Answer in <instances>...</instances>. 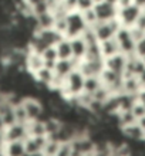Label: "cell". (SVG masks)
Returning <instances> with one entry per match:
<instances>
[{
  "label": "cell",
  "mask_w": 145,
  "mask_h": 156,
  "mask_svg": "<svg viewBox=\"0 0 145 156\" xmlns=\"http://www.w3.org/2000/svg\"><path fill=\"white\" fill-rule=\"evenodd\" d=\"M84 81H85V77H84L83 73L78 68L74 70L67 77L66 85H64V90H63L61 94L66 97V99L75 97V95H80L84 91Z\"/></svg>",
  "instance_id": "1"
},
{
  "label": "cell",
  "mask_w": 145,
  "mask_h": 156,
  "mask_svg": "<svg viewBox=\"0 0 145 156\" xmlns=\"http://www.w3.org/2000/svg\"><path fill=\"white\" fill-rule=\"evenodd\" d=\"M115 38L120 44V51L122 54H125L127 57H134V55H138L137 54V43L131 36V31H129V27H125L122 26L115 34Z\"/></svg>",
  "instance_id": "2"
},
{
  "label": "cell",
  "mask_w": 145,
  "mask_h": 156,
  "mask_svg": "<svg viewBox=\"0 0 145 156\" xmlns=\"http://www.w3.org/2000/svg\"><path fill=\"white\" fill-rule=\"evenodd\" d=\"M67 33H66V38H75L80 37L84 33V30L88 27V24L85 23L83 17V13L80 10L70 13L67 17Z\"/></svg>",
  "instance_id": "3"
},
{
  "label": "cell",
  "mask_w": 145,
  "mask_h": 156,
  "mask_svg": "<svg viewBox=\"0 0 145 156\" xmlns=\"http://www.w3.org/2000/svg\"><path fill=\"white\" fill-rule=\"evenodd\" d=\"M23 107H24V111L29 116V121L44 118V107H43L40 99L34 98V97H26L23 101Z\"/></svg>",
  "instance_id": "4"
},
{
  "label": "cell",
  "mask_w": 145,
  "mask_h": 156,
  "mask_svg": "<svg viewBox=\"0 0 145 156\" xmlns=\"http://www.w3.org/2000/svg\"><path fill=\"white\" fill-rule=\"evenodd\" d=\"M141 13H142V9L140 6H137L135 3H132V4H129V6H127V7L120 9L118 17H120L122 26L132 27V26H135L138 17L141 16Z\"/></svg>",
  "instance_id": "5"
},
{
  "label": "cell",
  "mask_w": 145,
  "mask_h": 156,
  "mask_svg": "<svg viewBox=\"0 0 145 156\" xmlns=\"http://www.w3.org/2000/svg\"><path fill=\"white\" fill-rule=\"evenodd\" d=\"M78 70L84 74V77H91V75H101L105 70V58L100 60H81L78 66Z\"/></svg>",
  "instance_id": "6"
},
{
  "label": "cell",
  "mask_w": 145,
  "mask_h": 156,
  "mask_svg": "<svg viewBox=\"0 0 145 156\" xmlns=\"http://www.w3.org/2000/svg\"><path fill=\"white\" fill-rule=\"evenodd\" d=\"M94 10H96V14L98 17V21H110L111 19L118 16V12L120 9L115 4H110L107 2H101V3H97L94 6Z\"/></svg>",
  "instance_id": "7"
},
{
  "label": "cell",
  "mask_w": 145,
  "mask_h": 156,
  "mask_svg": "<svg viewBox=\"0 0 145 156\" xmlns=\"http://www.w3.org/2000/svg\"><path fill=\"white\" fill-rule=\"evenodd\" d=\"M27 136H29L27 123L16 122L4 129V138L7 142L9 140H24Z\"/></svg>",
  "instance_id": "8"
},
{
  "label": "cell",
  "mask_w": 145,
  "mask_h": 156,
  "mask_svg": "<svg viewBox=\"0 0 145 156\" xmlns=\"http://www.w3.org/2000/svg\"><path fill=\"white\" fill-rule=\"evenodd\" d=\"M80 61L81 60H77V58H70V60H58L56 62V67H54V74L58 75V77L67 80V77L73 73L74 70H77L80 66Z\"/></svg>",
  "instance_id": "9"
},
{
  "label": "cell",
  "mask_w": 145,
  "mask_h": 156,
  "mask_svg": "<svg viewBox=\"0 0 145 156\" xmlns=\"http://www.w3.org/2000/svg\"><path fill=\"white\" fill-rule=\"evenodd\" d=\"M125 66H127V55L122 53H117L111 57L105 58V68L112 70L120 75H124Z\"/></svg>",
  "instance_id": "10"
},
{
  "label": "cell",
  "mask_w": 145,
  "mask_h": 156,
  "mask_svg": "<svg viewBox=\"0 0 145 156\" xmlns=\"http://www.w3.org/2000/svg\"><path fill=\"white\" fill-rule=\"evenodd\" d=\"M44 67V58L42 54L33 53L30 51L27 53V58H26V73H29L30 75L36 74L38 70H42Z\"/></svg>",
  "instance_id": "11"
},
{
  "label": "cell",
  "mask_w": 145,
  "mask_h": 156,
  "mask_svg": "<svg viewBox=\"0 0 145 156\" xmlns=\"http://www.w3.org/2000/svg\"><path fill=\"white\" fill-rule=\"evenodd\" d=\"M36 33H37L38 36L43 38V40L46 41V43L50 45V47H54V45H57L60 41H63L64 38H66V36H64V34H61L60 31H57V30L54 29V27H51V29L38 30V31H36Z\"/></svg>",
  "instance_id": "12"
},
{
  "label": "cell",
  "mask_w": 145,
  "mask_h": 156,
  "mask_svg": "<svg viewBox=\"0 0 145 156\" xmlns=\"http://www.w3.org/2000/svg\"><path fill=\"white\" fill-rule=\"evenodd\" d=\"M91 27H92V30L96 31V36L100 43L115 37V31L112 30L111 26L108 24V21H98V23H96V24L91 26Z\"/></svg>",
  "instance_id": "13"
},
{
  "label": "cell",
  "mask_w": 145,
  "mask_h": 156,
  "mask_svg": "<svg viewBox=\"0 0 145 156\" xmlns=\"http://www.w3.org/2000/svg\"><path fill=\"white\" fill-rule=\"evenodd\" d=\"M31 77H33V80L37 82V84L50 88L51 84H53V80H54V70H50L47 67H43L42 70H38L37 73L33 74Z\"/></svg>",
  "instance_id": "14"
},
{
  "label": "cell",
  "mask_w": 145,
  "mask_h": 156,
  "mask_svg": "<svg viewBox=\"0 0 145 156\" xmlns=\"http://www.w3.org/2000/svg\"><path fill=\"white\" fill-rule=\"evenodd\" d=\"M4 151L7 156H24L26 153V146L24 140H6L4 144Z\"/></svg>",
  "instance_id": "15"
},
{
  "label": "cell",
  "mask_w": 145,
  "mask_h": 156,
  "mask_svg": "<svg viewBox=\"0 0 145 156\" xmlns=\"http://www.w3.org/2000/svg\"><path fill=\"white\" fill-rule=\"evenodd\" d=\"M0 115H2V118H3L6 128L17 122L16 111H14V105H12L9 101H6V102L3 104V107L0 108Z\"/></svg>",
  "instance_id": "16"
},
{
  "label": "cell",
  "mask_w": 145,
  "mask_h": 156,
  "mask_svg": "<svg viewBox=\"0 0 145 156\" xmlns=\"http://www.w3.org/2000/svg\"><path fill=\"white\" fill-rule=\"evenodd\" d=\"M100 47H101V53H103L104 58H108L117 53H121L120 44H118V41H117L115 37L110 38V40H105V41H101V43H100Z\"/></svg>",
  "instance_id": "17"
},
{
  "label": "cell",
  "mask_w": 145,
  "mask_h": 156,
  "mask_svg": "<svg viewBox=\"0 0 145 156\" xmlns=\"http://www.w3.org/2000/svg\"><path fill=\"white\" fill-rule=\"evenodd\" d=\"M144 90V87L141 85V82L138 80V77H128L124 78V91L125 94H132V95H138L141 94V91Z\"/></svg>",
  "instance_id": "18"
},
{
  "label": "cell",
  "mask_w": 145,
  "mask_h": 156,
  "mask_svg": "<svg viewBox=\"0 0 145 156\" xmlns=\"http://www.w3.org/2000/svg\"><path fill=\"white\" fill-rule=\"evenodd\" d=\"M56 48H57L58 60H70V58H74L70 38H64L63 41H60V43L56 45Z\"/></svg>",
  "instance_id": "19"
},
{
  "label": "cell",
  "mask_w": 145,
  "mask_h": 156,
  "mask_svg": "<svg viewBox=\"0 0 145 156\" xmlns=\"http://www.w3.org/2000/svg\"><path fill=\"white\" fill-rule=\"evenodd\" d=\"M27 129H29V135L30 136L47 135L44 118H43V119H36V121H30V122L27 123Z\"/></svg>",
  "instance_id": "20"
},
{
  "label": "cell",
  "mask_w": 145,
  "mask_h": 156,
  "mask_svg": "<svg viewBox=\"0 0 145 156\" xmlns=\"http://www.w3.org/2000/svg\"><path fill=\"white\" fill-rule=\"evenodd\" d=\"M70 40H71V47H73L74 58L83 60L84 55H85V51H87V44H85V41H84L81 37L70 38Z\"/></svg>",
  "instance_id": "21"
},
{
  "label": "cell",
  "mask_w": 145,
  "mask_h": 156,
  "mask_svg": "<svg viewBox=\"0 0 145 156\" xmlns=\"http://www.w3.org/2000/svg\"><path fill=\"white\" fill-rule=\"evenodd\" d=\"M42 55H43V58H44V67L50 68V70H54L56 62L58 61V54H57L56 45H54V47H49Z\"/></svg>",
  "instance_id": "22"
},
{
  "label": "cell",
  "mask_w": 145,
  "mask_h": 156,
  "mask_svg": "<svg viewBox=\"0 0 145 156\" xmlns=\"http://www.w3.org/2000/svg\"><path fill=\"white\" fill-rule=\"evenodd\" d=\"M103 85V81L98 75H91V77H85V81H84V91L83 92H87V94H94L100 87Z\"/></svg>",
  "instance_id": "23"
},
{
  "label": "cell",
  "mask_w": 145,
  "mask_h": 156,
  "mask_svg": "<svg viewBox=\"0 0 145 156\" xmlns=\"http://www.w3.org/2000/svg\"><path fill=\"white\" fill-rule=\"evenodd\" d=\"M122 132H124L128 138H131V139H134V140H141V142L144 140V131H142V128L140 126L138 123L125 128V129H122Z\"/></svg>",
  "instance_id": "24"
},
{
  "label": "cell",
  "mask_w": 145,
  "mask_h": 156,
  "mask_svg": "<svg viewBox=\"0 0 145 156\" xmlns=\"http://www.w3.org/2000/svg\"><path fill=\"white\" fill-rule=\"evenodd\" d=\"M100 58H104L103 53H101L100 43L87 45V51H85V55H84V60H100Z\"/></svg>",
  "instance_id": "25"
},
{
  "label": "cell",
  "mask_w": 145,
  "mask_h": 156,
  "mask_svg": "<svg viewBox=\"0 0 145 156\" xmlns=\"http://www.w3.org/2000/svg\"><path fill=\"white\" fill-rule=\"evenodd\" d=\"M83 13V17L84 20H85V23H87L90 27L91 26H94L96 23H98V17H97L96 14V10H94V7L92 9H88V10H85V12H81Z\"/></svg>",
  "instance_id": "26"
},
{
  "label": "cell",
  "mask_w": 145,
  "mask_h": 156,
  "mask_svg": "<svg viewBox=\"0 0 145 156\" xmlns=\"http://www.w3.org/2000/svg\"><path fill=\"white\" fill-rule=\"evenodd\" d=\"M131 111H132V114L135 115L137 121H140L141 118H144V116H145V105L142 102H140V101H138V102H135V105L132 107V109H131Z\"/></svg>",
  "instance_id": "27"
},
{
  "label": "cell",
  "mask_w": 145,
  "mask_h": 156,
  "mask_svg": "<svg viewBox=\"0 0 145 156\" xmlns=\"http://www.w3.org/2000/svg\"><path fill=\"white\" fill-rule=\"evenodd\" d=\"M129 31H131V36H132V38L135 40V43L141 41L142 38L145 37V30L140 29V27H137V26H132V27H129Z\"/></svg>",
  "instance_id": "28"
},
{
  "label": "cell",
  "mask_w": 145,
  "mask_h": 156,
  "mask_svg": "<svg viewBox=\"0 0 145 156\" xmlns=\"http://www.w3.org/2000/svg\"><path fill=\"white\" fill-rule=\"evenodd\" d=\"M96 6L94 0H77V10L80 12H85L88 9H92Z\"/></svg>",
  "instance_id": "29"
},
{
  "label": "cell",
  "mask_w": 145,
  "mask_h": 156,
  "mask_svg": "<svg viewBox=\"0 0 145 156\" xmlns=\"http://www.w3.org/2000/svg\"><path fill=\"white\" fill-rule=\"evenodd\" d=\"M67 26H68L67 24V17L54 21V29L57 30V31H60L61 34H64V36H66V33H67Z\"/></svg>",
  "instance_id": "30"
},
{
  "label": "cell",
  "mask_w": 145,
  "mask_h": 156,
  "mask_svg": "<svg viewBox=\"0 0 145 156\" xmlns=\"http://www.w3.org/2000/svg\"><path fill=\"white\" fill-rule=\"evenodd\" d=\"M137 54L140 57H145V37L137 43Z\"/></svg>",
  "instance_id": "31"
},
{
  "label": "cell",
  "mask_w": 145,
  "mask_h": 156,
  "mask_svg": "<svg viewBox=\"0 0 145 156\" xmlns=\"http://www.w3.org/2000/svg\"><path fill=\"white\" fill-rule=\"evenodd\" d=\"M26 4H29L30 7L33 9L34 6H37V4H40V3H44V2H47V0H23Z\"/></svg>",
  "instance_id": "32"
},
{
  "label": "cell",
  "mask_w": 145,
  "mask_h": 156,
  "mask_svg": "<svg viewBox=\"0 0 145 156\" xmlns=\"http://www.w3.org/2000/svg\"><path fill=\"white\" fill-rule=\"evenodd\" d=\"M134 0H118V9H122V7H127V6H129V4H132Z\"/></svg>",
  "instance_id": "33"
},
{
  "label": "cell",
  "mask_w": 145,
  "mask_h": 156,
  "mask_svg": "<svg viewBox=\"0 0 145 156\" xmlns=\"http://www.w3.org/2000/svg\"><path fill=\"white\" fill-rule=\"evenodd\" d=\"M7 101V92H4V91L0 90V108L3 107V104Z\"/></svg>",
  "instance_id": "34"
},
{
  "label": "cell",
  "mask_w": 145,
  "mask_h": 156,
  "mask_svg": "<svg viewBox=\"0 0 145 156\" xmlns=\"http://www.w3.org/2000/svg\"><path fill=\"white\" fill-rule=\"evenodd\" d=\"M138 101H140V102H142L145 105V90L141 91V94H140V97H138Z\"/></svg>",
  "instance_id": "35"
},
{
  "label": "cell",
  "mask_w": 145,
  "mask_h": 156,
  "mask_svg": "<svg viewBox=\"0 0 145 156\" xmlns=\"http://www.w3.org/2000/svg\"><path fill=\"white\" fill-rule=\"evenodd\" d=\"M138 80H140V82H141V85L144 87V90H145V71L142 73L140 77H138Z\"/></svg>",
  "instance_id": "36"
},
{
  "label": "cell",
  "mask_w": 145,
  "mask_h": 156,
  "mask_svg": "<svg viewBox=\"0 0 145 156\" xmlns=\"http://www.w3.org/2000/svg\"><path fill=\"white\" fill-rule=\"evenodd\" d=\"M134 3L137 4V6H140L141 9L145 7V0H134Z\"/></svg>",
  "instance_id": "37"
},
{
  "label": "cell",
  "mask_w": 145,
  "mask_h": 156,
  "mask_svg": "<svg viewBox=\"0 0 145 156\" xmlns=\"http://www.w3.org/2000/svg\"><path fill=\"white\" fill-rule=\"evenodd\" d=\"M6 144V138H4V131L0 132V146H3Z\"/></svg>",
  "instance_id": "38"
},
{
  "label": "cell",
  "mask_w": 145,
  "mask_h": 156,
  "mask_svg": "<svg viewBox=\"0 0 145 156\" xmlns=\"http://www.w3.org/2000/svg\"><path fill=\"white\" fill-rule=\"evenodd\" d=\"M4 129H6V125H4V121L2 118V115H0V132H3Z\"/></svg>",
  "instance_id": "39"
},
{
  "label": "cell",
  "mask_w": 145,
  "mask_h": 156,
  "mask_svg": "<svg viewBox=\"0 0 145 156\" xmlns=\"http://www.w3.org/2000/svg\"><path fill=\"white\" fill-rule=\"evenodd\" d=\"M104 2H107V3H110V4H118V0H104Z\"/></svg>",
  "instance_id": "40"
},
{
  "label": "cell",
  "mask_w": 145,
  "mask_h": 156,
  "mask_svg": "<svg viewBox=\"0 0 145 156\" xmlns=\"http://www.w3.org/2000/svg\"><path fill=\"white\" fill-rule=\"evenodd\" d=\"M101 2H104V0H94V3H96V4L97 3H101Z\"/></svg>",
  "instance_id": "41"
}]
</instances>
